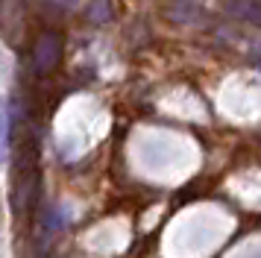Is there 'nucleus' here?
<instances>
[{"instance_id": "obj_1", "label": "nucleus", "mask_w": 261, "mask_h": 258, "mask_svg": "<svg viewBox=\"0 0 261 258\" xmlns=\"http://www.w3.org/2000/svg\"><path fill=\"white\" fill-rule=\"evenodd\" d=\"M62 59V38L56 33H44L38 38L36 44V53H33V62H36V70L38 73H47L59 65Z\"/></svg>"}, {"instance_id": "obj_2", "label": "nucleus", "mask_w": 261, "mask_h": 258, "mask_svg": "<svg viewBox=\"0 0 261 258\" xmlns=\"http://www.w3.org/2000/svg\"><path fill=\"white\" fill-rule=\"evenodd\" d=\"M229 12L238 21L249 23V27H261V3L258 0H229Z\"/></svg>"}, {"instance_id": "obj_3", "label": "nucleus", "mask_w": 261, "mask_h": 258, "mask_svg": "<svg viewBox=\"0 0 261 258\" xmlns=\"http://www.w3.org/2000/svg\"><path fill=\"white\" fill-rule=\"evenodd\" d=\"M9 147H12V126H9L6 109L0 106V162L9 156Z\"/></svg>"}, {"instance_id": "obj_4", "label": "nucleus", "mask_w": 261, "mask_h": 258, "mask_svg": "<svg viewBox=\"0 0 261 258\" xmlns=\"http://www.w3.org/2000/svg\"><path fill=\"white\" fill-rule=\"evenodd\" d=\"M255 62H258V68H261V50H258V53H255Z\"/></svg>"}]
</instances>
